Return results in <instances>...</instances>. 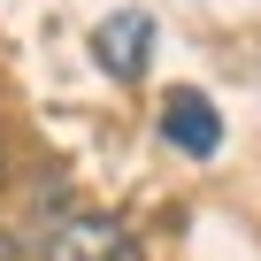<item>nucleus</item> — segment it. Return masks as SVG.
Listing matches in <instances>:
<instances>
[{
    "label": "nucleus",
    "instance_id": "obj_2",
    "mask_svg": "<svg viewBox=\"0 0 261 261\" xmlns=\"http://www.w3.org/2000/svg\"><path fill=\"white\" fill-rule=\"evenodd\" d=\"M146 46H154V16L146 8H115L100 31H92V54L108 77H139L146 69Z\"/></svg>",
    "mask_w": 261,
    "mask_h": 261
},
{
    "label": "nucleus",
    "instance_id": "obj_4",
    "mask_svg": "<svg viewBox=\"0 0 261 261\" xmlns=\"http://www.w3.org/2000/svg\"><path fill=\"white\" fill-rule=\"evenodd\" d=\"M0 261H23V246H16V238H0Z\"/></svg>",
    "mask_w": 261,
    "mask_h": 261
},
{
    "label": "nucleus",
    "instance_id": "obj_1",
    "mask_svg": "<svg viewBox=\"0 0 261 261\" xmlns=\"http://www.w3.org/2000/svg\"><path fill=\"white\" fill-rule=\"evenodd\" d=\"M39 261H139V246L108 215H77V223H54L39 238Z\"/></svg>",
    "mask_w": 261,
    "mask_h": 261
},
{
    "label": "nucleus",
    "instance_id": "obj_3",
    "mask_svg": "<svg viewBox=\"0 0 261 261\" xmlns=\"http://www.w3.org/2000/svg\"><path fill=\"white\" fill-rule=\"evenodd\" d=\"M162 139H169L177 154H215V146H223V115H215L200 92H169V100H162Z\"/></svg>",
    "mask_w": 261,
    "mask_h": 261
}]
</instances>
